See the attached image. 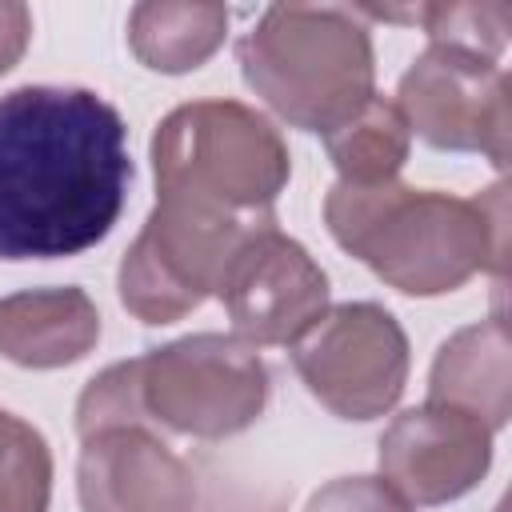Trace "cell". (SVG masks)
<instances>
[{
	"label": "cell",
	"mask_w": 512,
	"mask_h": 512,
	"mask_svg": "<svg viewBox=\"0 0 512 512\" xmlns=\"http://www.w3.org/2000/svg\"><path fill=\"white\" fill-rule=\"evenodd\" d=\"M412 24L424 28L428 44L460 48L484 60H500L512 28V4L508 0H448V4H416Z\"/></svg>",
	"instance_id": "obj_17"
},
{
	"label": "cell",
	"mask_w": 512,
	"mask_h": 512,
	"mask_svg": "<svg viewBox=\"0 0 512 512\" xmlns=\"http://www.w3.org/2000/svg\"><path fill=\"white\" fill-rule=\"evenodd\" d=\"M288 348L308 396L356 424L392 412L412 368L408 332L376 300L328 304V312Z\"/></svg>",
	"instance_id": "obj_7"
},
{
	"label": "cell",
	"mask_w": 512,
	"mask_h": 512,
	"mask_svg": "<svg viewBox=\"0 0 512 512\" xmlns=\"http://www.w3.org/2000/svg\"><path fill=\"white\" fill-rule=\"evenodd\" d=\"M492 428L452 404L400 412L380 436V480L412 508H436L468 496L492 468Z\"/></svg>",
	"instance_id": "obj_10"
},
{
	"label": "cell",
	"mask_w": 512,
	"mask_h": 512,
	"mask_svg": "<svg viewBox=\"0 0 512 512\" xmlns=\"http://www.w3.org/2000/svg\"><path fill=\"white\" fill-rule=\"evenodd\" d=\"M196 468V508L192 512H280V496L248 484L216 456L192 460Z\"/></svg>",
	"instance_id": "obj_19"
},
{
	"label": "cell",
	"mask_w": 512,
	"mask_h": 512,
	"mask_svg": "<svg viewBox=\"0 0 512 512\" xmlns=\"http://www.w3.org/2000/svg\"><path fill=\"white\" fill-rule=\"evenodd\" d=\"M396 108L428 148L480 152L496 172L508 168V72L496 60L428 44L400 76Z\"/></svg>",
	"instance_id": "obj_8"
},
{
	"label": "cell",
	"mask_w": 512,
	"mask_h": 512,
	"mask_svg": "<svg viewBox=\"0 0 512 512\" xmlns=\"http://www.w3.org/2000/svg\"><path fill=\"white\" fill-rule=\"evenodd\" d=\"M100 340V308L76 288H24L0 296V356L16 368L56 372L80 364Z\"/></svg>",
	"instance_id": "obj_12"
},
{
	"label": "cell",
	"mask_w": 512,
	"mask_h": 512,
	"mask_svg": "<svg viewBox=\"0 0 512 512\" xmlns=\"http://www.w3.org/2000/svg\"><path fill=\"white\" fill-rule=\"evenodd\" d=\"M28 44H32V12H28V4L0 0V76L20 64Z\"/></svg>",
	"instance_id": "obj_21"
},
{
	"label": "cell",
	"mask_w": 512,
	"mask_h": 512,
	"mask_svg": "<svg viewBox=\"0 0 512 512\" xmlns=\"http://www.w3.org/2000/svg\"><path fill=\"white\" fill-rule=\"evenodd\" d=\"M80 512H192L196 468L152 428H108L80 440Z\"/></svg>",
	"instance_id": "obj_11"
},
{
	"label": "cell",
	"mask_w": 512,
	"mask_h": 512,
	"mask_svg": "<svg viewBox=\"0 0 512 512\" xmlns=\"http://www.w3.org/2000/svg\"><path fill=\"white\" fill-rule=\"evenodd\" d=\"M216 296L236 340L252 348L296 344L328 312V272L300 240L264 224L228 256Z\"/></svg>",
	"instance_id": "obj_9"
},
{
	"label": "cell",
	"mask_w": 512,
	"mask_h": 512,
	"mask_svg": "<svg viewBox=\"0 0 512 512\" xmlns=\"http://www.w3.org/2000/svg\"><path fill=\"white\" fill-rule=\"evenodd\" d=\"M52 448L16 412L0 408V512H48Z\"/></svg>",
	"instance_id": "obj_16"
},
{
	"label": "cell",
	"mask_w": 512,
	"mask_h": 512,
	"mask_svg": "<svg viewBox=\"0 0 512 512\" xmlns=\"http://www.w3.org/2000/svg\"><path fill=\"white\" fill-rule=\"evenodd\" d=\"M428 400L452 404L480 416L492 432H500L512 416V360H508V328L500 316L468 324L452 332L432 360Z\"/></svg>",
	"instance_id": "obj_13"
},
{
	"label": "cell",
	"mask_w": 512,
	"mask_h": 512,
	"mask_svg": "<svg viewBox=\"0 0 512 512\" xmlns=\"http://www.w3.org/2000/svg\"><path fill=\"white\" fill-rule=\"evenodd\" d=\"M132 360L152 432L164 428L192 440H228L248 432L272 396L268 364L232 332L180 336Z\"/></svg>",
	"instance_id": "obj_5"
},
{
	"label": "cell",
	"mask_w": 512,
	"mask_h": 512,
	"mask_svg": "<svg viewBox=\"0 0 512 512\" xmlns=\"http://www.w3.org/2000/svg\"><path fill=\"white\" fill-rule=\"evenodd\" d=\"M224 36H228L224 4L148 0L128 12V48L148 72L160 76L196 72L216 56Z\"/></svg>",
	"instance_id": "obj_14"
},
{
	"label": "cell",
	"mask_w": 512,
	"mask_h": 512,
	"mask_svg": "<svg viewBox=\"0 0 512 512\" xmlns=\"http://www.w3.org/2000/svg\"><path fill=\"white\" fill-rule=\"evenodd\" d=\"M156 200L192 204L232 220H276L292 152L280 128L240 100H192L172 108L148 144Z\"/></svg>",
	"instance_id": "obj_4"
},
{
	"label": "cell",
	"mask_w": 512,
	"mask_h": 512,
	"mask_svg": "<svg viewBox=\"0 0 512 512\" xmlns=\"http://www.w3.org/2000/svg\"><path fill=\"white\" fill-rule=\"evenodd\" d=\"M496 512H508V508H504V504H496Z\"/></svg>",
	"instance_id": "obj_22"
},
{
	"label": "cell",
	"mask_w": 512,
	"mask_h": 512,
	"mask_svg": "<svg viewBox=\"0 0 512 512\" xmlns=\"http://www.w3.org/2000/svg\"><path fill=\"white\" fill-rule=\"evenodd\" d=\"M132 184L128 124L92 88L24 84L0 96V260L96 248Z\"/></svg>",
	"instance_id": "obj_1"
},
{
	"label": "cell",
	"mask_w": 512,
	"mask_h": 512,
	"mask_svg": "<svg viewBox=\"0 0 512 512\" xmlns=\"http://www.w3.org/2000/svg\"><path fill=\"white\" fill-rule=\"evenodd\" d=\"M328 160L344 184H388L400 180V168L412 148V132L396 100L372 96L344 124L324 132Z\"/></svg>",
	"instance_id": "obj_15"
},
{
	"label": "cell",
	"mask_w": 512,
	"mask_h": 512,
	"mask_svg": "<svg viewBox=\"0 0 512 512\" xmlns=\"http://www.w3.org/2000/svg\"><path fill=\"white\" fill-rule=\"evenodd\" d=\"M244 84L292 128L332 132L376 96L372 32L344 4H268L240 36Z\"/></svg>",
	"instance_id": "obj_3"
},
{
	"label": "cell",
	"mask_w": 512,
	"mask_h": 512,
	"mask_svg": "<svg viewBox=\"0 0 512 512\" xmlns=\"http://www.w3.org/2000/svg\"><path fill=\"white\" fill-rule=\"evenodd\" d=\"M324 224L348 256L404 296H444L480 272L504 280L508 268L504 184L480 196H452L404 180H336L324 196Z\"/></svg>",
	"instance_id": "obj_2"
},
{
	"label": "cell",
	"mask_w": 512,
	"mask_h": 512,
	"mask_svg": "<svg viewBox=\"0 0 512 512\" xmlns=\"http://www.w3.org/2000/svg\"><path fill=\"white\" fill-rule=\"evenodd\" d=\"M276 220H232L192 204L156 200L116 268V296L140 324H176L216 296L240 240Z\"/></svg>",
	"instance_id": "obj_6"
},
{
	"label": "cell",
	"mask_w": 512,
	"mask_h": 512,
	"mask_svg": "<svg viewBox=\"0 0 512 512\" xmlns=\"http://www.w3.org/2000/svg\"><path fill=\"white\" fill-rule=\"evenodd\" d=\"M304 512H416V508L380 476H336L308 496Z\"/></svg>",
	"instance_id": "obj_20"
},
{
	"label": "cell",
	"mask_w": 512,
	"mask_h": 512,
	"mask_svg": "<svg viewBox=\"0 0 512 512\" xmlns=\"http://www.w3.org/2000/svg\"><path fill=\"white\" fill-rule=\"evenodd\" d=\"M108 428H148L144 404H140V384H136V360L108 364L96 372L80 400H76V436H96Z\"/></svg>",
	"instance_id": "obj_18"
}]
</instances>
